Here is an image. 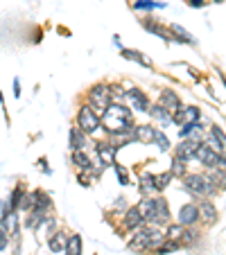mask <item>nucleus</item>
<instances>
[{
    "label": "nucleus",
    "instance_id": "nucleus-1",
    "mask_svg": "<svg viewBox=\"0 0 226 255\" xmlns=\"http://www.w3.org/2000/svg\"><path fill=\"white\" fill-rule=\"evenodd\" d=\"M165 242V237L161 235V231L156 226H145L134 235V239L129 242V249L134 251H143V249H152V246H161Z\"/></svg>",
    "mask_w": 226,
    "mask_h": 255
},
{
    "label": "nucleus",
    "instance_id": "nucleus-2",
    "mask_svg": "<svg viewBox=\"0 0 226 255\" xmlns=\"http://www.w3.org/2000/svg\"><path fill=\"white\" fill-rule=\"evenodd\" d=\"M183 188L190 192L192 196H199V199H203V196H213L215 192H217L213 181H210L208 176H202V174H190V176H185Z\"/></svg>",
    "mask_w": 226,
    "mask_h": 255
},
{
    "label": "nucleus",
    "instance_id": "nucleus-3",
    "mask_svg": "<svg viewBox=\"0 0 226 255\" xmlns=\"http://www.w3.org/2000/svg\"><path fill=\"white\" fill-rule=\"evenodd\" d=\"M195 158L199 160V163H203L206 167H224V154L210 149L206 143H199V147H197V151H195Z\"/></svg>",
    "mask_w": 226,
    "mask_h": 255
},
{
    "label": "nucleus",
    "instance_id": "nucleus-4",
    "mask_svg": "<svg viewBox=\"0 0 226 255\" xmlns=\"http://www.w3.org/2000/svg\"><path fill=\"white\" fill-rule=\"evenodd\" d=\"M77 125L84 133H95L100 129V118L90 106H82L77 113Z\"/></svg>",
    "mask_w": 226,
    "mask_h": 255
},
{
    "label": "nucleus",
    "instance_id": "nucleus-5",
    "mask_svg": "<svg viewBox=\"0 0 226 255\" xmlns=\"http://www.w3.org/2000/svg\"><path fill=\"white\" fill-rule=\"evenodd\" d=\"M109 88L104 86V84H97V86H93L90 88V104L97 108L95 113H100L102 108H107L109 106Z\"/></svg>",
    "mask_w": 226,
    "mask_h": 255
},
{
    "label": "nucleus",
    "instance_id": "nucleus-6",
    "mask_svg": "<svg viewBox=\"0 0 226 255\" xmlns=\"http://www.w3.org/2000/svg\"><path fill=\"white\" fill-rule=\"evenodd\" d=\"M125 97H127V102L131 104V108H136V111H147L149 108V100H147V95H145L143 90L131 88V90H127L125 93Z\"/></svg>",
    "mask_w": 226,
    "mask_h": 255
},
{
    "label": "nucleus",
    "instance_id": "nucleus-7",
    "mask_svg": "<svg viewBox=\"0 0 226 255\" xmlns=\"http://www.w3.org/2000/svg\"><path fill=\"white\" fill-rule=\"evenodd\" d=\"M199 118H202V111L197 106H179L177 108V115L172 118V122H181V125H185V122H199Z\"/></svg>",
    "mask_w": 226,
    "mask_h": 255
},
{
    "label": "nucleus",
    "instance_id": "nucleus-8",
    "mask_svg": "<svg viewBox=\"0 0 226 255\" xmlns=\"http://www.w3.org/2000/svg\"><path fill=\"white\" fill-rule=\"evenodd\" d=\"M197 219H199V212H197L195 203H185V206H181V210H179V224L181 226H195Z\"/></svg>",
    "mask_w": 226,
    "mask_h": 255
},
{
    "label": "nucleus",
    "instance_id": "nucleus-9",
    "mask_svg": "<svg viewBox=\"0 0 226 255\" xmlns=\"http://www.w3.org/2000/svg\"><path fill=\"white\" fill-rule=\"evenodd\" d=\"M115 149H118V145L113 143H97V156H100L102 165H113L115 163Z\"/></svg>",
    "mask_w": 226,
    "mask_h": 255
},
{
    "label": "nucleus",
    "instance_id": "nucleus-10",
    "mask_svg": "<svg viewBox=\"0 0 226 255\" xmlns=\"http://www.w3.org/2000/svg\"><path fill=\"white\" fill-rule=\"evenodd\" d=\"M170 221V208L165 199H154V224H167Z\"/></svg>",
    "mask_w": 226,
    "mask_h": 255
},
{
    "label": "nucleus",
    "instance_id": "nucleus-11",
    "mask_svg": "<svg viewBox=\"0 0 226 255\" xmlns=\"http://www.w3.org/2000/svg\"><path fill=\"white\" fill-rule=\"evenodd\" d=\"M197 147H199V143L197 140H183V143L177 147V156H179V160H192L195 158V151H197Z\"/></svg>",
    "mask_w": 226,
    "mask_h": 255
},
{
    "label": "nucleus",
    "instance_id": "nucleus-12",
    "mask_svg": "<svg viewBox=\"0 0 226 255\" xmlns=\"http://www.w3.org/2000/svg\"><path fill=\"white\" fill-rule=\"evenodd\" d=\"M197 212H199V217H203L206 224H215L217 217H220V214H217V208H215L210 201H202V203H199V206H197Z\"/></svg>",
    "mask_w": 226,
    "mask_h": 255
},
{
    "label": "nucleus",
    "instance_id": "nucleus-13",
    "mask_svg": "<svg viewBox=\"0 0 226 255\" xmlns=\"http://www.w3.org/2000/svg\"><path fill=\"white\" fill-rule=\"evenodd\" d=\"M158 102H161V106L167 108V111H177L181 106V100H179V95L174 90H163L161 95H158Z\"/></svg>",
    "mask_w": 226,
    "mask_h": 255
},
{
    "label": "nucleus",
    "instance_id": "nucleus-14",
    "mask_svg": "<svg viewBox=\"0 0 226 255\" xmlns=\"http://www.w3.org/2000/svg\"><path fill=\"white\" fill-rule=\"evenodd\" d=\"M147 111H149V115H152V118H154L161 127L172 125V115H170V111H167V108H163L161 104H156V106H149Z\"/></svg>",
    "mask_w": 226,
    "mask_h": 255
},
{
    "label": "nucleus",
    "instance_id": "nucleus-15",
    "mask_svg": "<svg viewBox=\"0 0 226 255\" xmlns=\"http://www.w3.org/2000/svg\"><path fill=\"white\" fill-rule=\"evenodd\" d=\"M154 133L156 131L152 129V127H134V140H138V143H143V145H147V143H152L154 140Z\"/></svg>",
    "mask_w": 226,
    "mask_h": 255
},
{
    "label": "nucleus",
    "instance_id": "nucleus-16",
    "mask_svg": "<svg viewBox=\"0 0 226 255\" xmlns=\"http://www.w3.org/2000/svg\"><path fill=\"white\" fill-rule=\"evenodd\" d=\"M138 210H140V217H143V221H147V224H154V199H143V201H140V206H138Z\"/></svg>",
    "mask_w": 226,
    "mask_h": 255
},
{
    "label": "nucleus",
    "instance_id": "nucleus-17",
    "mask_svg": "<svg viewBox=\"0 0 226 255\" xmlns=\"http://www.w3.org/2000/svg\"><path fill=\"white\" fill-rule=\"evenodd\" d=\"M0 226L5 228L7 235H16L18 233V214L16 212H7L5 217H2V221H0Z\"/></svg>",
    "mask_w": 226,
    "mask_h": 255
},
{
    "label": "nucleus",
    "instance_id": "nucleus-18",
    "mask_svg": "<svg viewBox=\"0 0 226 255\" xmlns=\"http://www.w3.org/2000/svg\"><path fill=\"white\" fill-rule=\"evenodd\" d=\"M70 149L72 151H77V149H84V145H86V133H84L82 129H70Z\"/></svg>",
    "mask_w": 226,
    "mask_h": 255
},
{
    "label": "nucleus",
    "instance_id": "nucleus-19",
    "mask_svg": "<svg viewBox=\"0 0 226 255\" xmlns=\"http://www.w3.org/2000/svg\"><path fill=\"white\" fill-rule=\"evenodd\" d=\"M140 224H143L140 210H138V208H129L127 214H125V226H127V228H138Z\"/></svg>",
    "mask_w": 226,
    "mask_h": 255
},
{
    "label": "nucleus",
    "instance_id": "nucleus-20",
    "mask_svg": "<svg viewBox=\"0 0 226 255\" xmlns=\"http://www.w3.org/2000/svg\"><path fill=\"white\" fill-rule=\"evenodd\" d=\"M122 57L125 59H131V61H136V64L145 65V68H152V61L145 57V54H140L138 50H122Z\"/></svg>",
    "mask_w": 226,
    "mask_h": 255
},
{
    "label": "nucleus",
    "instance_id": "nucleus-21",
    "mask_svg": "<svg viewBox=\"0 0 226 255\" xmlns=\"http://www.w3.org/2000/svg\"><path fill=\"white\" fill-rule=\"evenodd\" d=\"M66 255H82V237L72 235L70 239H66Z\"/></svg>",
    "mask_w": 226,
    "mask_h": 255
},
{
    "label": "nucleus",
    "instance_id": "nucleus-22",
    "mask_svg": "<svg viewBox=\"0 0 226 255\" xmlns=\"http://www.w3.org/2000/svg\"><path fill=\"white\" fill-rule=\"evenodd\" d=\"M34 203H32V208H34L36 212H45L50 208V199H48V194H43V192H34Z\"/></svg>",
    "mask_w": 226,
    "mask_h": 255
},
{
    "label": "nucleus",
    "instance_id": "nucleus-23",
    "mask_svg": "<svg viewBox=\"0 0 226 255\" xmlns=\"http://www.w3.org/2000/svg\"><path fill=\"white\" fill-rule=\"evenodd\" d=\"M107 113H111V115H118V118H125V120H131V111H129V108H125L122 104H109Z\"/></svg>",
    "mask_w": 226,
    "mask_h": 255
},
{
    "label": "nucleus",
    "instance_id": "nucleus-24",
    "mask_svg": "<svg viewBox=\"0 0 226 255\" xmlns=\"http://www.w3.org/2000/svg\"><path fill=\"white\" fill-rule=\"evenodd\" d=\"M72 163L77 167H82V170H86V167H90V158L86 154H84L82 149H77V151H72Z\"/></svg>",
    "mask_w": 226,
    "mask_h": 255
},
{
    "label": "nucleus",
    "instance_id": "nucleus-25",
    "mask_svg": "<svg viewBox=\"0 0 226 255\" xmlns=\"http://www.w3.org/2000/svg\"><path fill=\"white\" fill-rule=\"evenodd\" d=\"M43 221H45V212H32L30 214V219L25 221V226H27V228H41L43 226Z\"/></svg>",
    "mask_w": 226,
    "mask_h": 255
},
{
    "label": "nucleus",
    "instance_id": "nucleus-26",
    "mask_svg": "<svg viewBox=\"0 0 226 255\" xmlns=\"http://www.w3.org/2000/svg\"><path fill=\"white\" fill-rule=\"evenodd\" d=\"M64 246H66V235L57 233L54 237H50V249H52V253H61Z\"/></svg>",
    "mask_w": 226,
    "mask_h": 255
},
{
    "label": "nucleus",
    "instance_id": "nucleus-27",
    "mask_svg": "<svg viewBox=\"0 0 226 255\" xmlns=\"http://www.w3.org/2000/svg\"><path fill=\"white\" fill-rule=\"evenodd\" d=\"M170 181H172V174L170 172L161 174V176H154V190H165L167 185H170Z\"/></svg>",
    "mask_w": 226,
    "mask_h": 255
},
{
    "label": "nucleus",
    "instance_id": "nucleus-28",
    "mask_svg": "<svg viewBox=\"0 0 226 255\" xmlns=\"http://www.w3.org/2000/svg\"><path fill=\"white\" fill-rule=\"evenodd\" d=\"M172 32L177 34V39L179 41H185V43H195V39L190 36V32L188 30H183L181 25H172Z\"/></svg>",
    "mask_w": 226,
    "mask_h": 255
},
{
    "label": "nucleus",
    "instance_id": "nucleus-29",
    "mask_svg": "<svg viewBox=\"0 0 226 255\" xmlns=\"http://www.w3.org/2000/svg\"><path fill=\"white\" fill-rule=\"evenodd\" d=\"M140 190L143 192L154 190V176H152V174H143V176H140Z\"/></svg>",
    "mask_w": 226,
    "mask_h": 255
},
{
    "label": "nucleus",
    "instance_id": "nucleus-30",
    "mask_svg": "<svg viewBox=\"0 0 226 255\" xmlns=\"http://www.w3.org/2000/svg\"><path fill=\"white\" fill-rule=\"evenodd\" d=\"M197 129H199V122H185V125L181 127V131H179V136H181V138H188L190 133H195Z\"/></svg>",
    "mask_w": 226,
    "mask_h": 255
},
{
    "label": "nucleus",
    "instance_id": "nucleus-31",
    "mask_svg": "<svg viewBox=\"0 0 226 255\" xmlns=\"http://www.w3.org/2000/svg\"><path fill=\"white\" fill-rule=\"evenodd\" d=\"M170 174H172V176H183L185 174V163L183 160H172V170H170Z\"/></svg>",
    "mask_w": 226,
    "mask_h": 255
},
{
    "label": "nucleus",
    "instance_id": "nucleus-32",
    "mask_svg": "<svg viewBox=\"0 0 226 255\" xmlns=\"http://www.w3.org/2000/svg\"><path fill=\"white\" fill-rule=\"evenodd\" d=\"M136 9H154V7H165V2H149V0H136Z\"/></svg>",
    "mask_w": 226,
    "mask_h": 255
},
{
    "label": "nucleus",
    "instance_id": "nucleus-33",
    "mask_svg": "<svg viewBox=\"0 0 226 255\" xmlns=\"http://www.w3.org/2000/svg\"><path fill=\"white\" fill-rule=\"evenodd\" d=\"M154 143L158 145L161 151H167V149H170V140H167V136H163V133H158V131L154 133Z\"/></svg>",
    "mask_w": 226,
    "mask_h": 255
},
{
    "label": "nucleus",
    "instance_id": "nucleus-34",
    "mask_svg": "<svg viewBox=\"0 0 226 255\" xmlns=\"http://www.w3.org/2000/svg\"><path fill=\"white\" fill-rule=\"evenodd\" d=\"M143 25H145V30L154 32V34H158V36H161V39H167L165 30H163V27H158V25H156V23H149V21H147V23H143Z\"/></svg>",
    "mask_w": 226,
    "mask_h": 255
},
{
    "label": "nucleus",
    "instance_id": "nucleus-35",
    "mask_svg": "<svg viewBox=\"0 0 226 255\" xmlns=\"http://www.w3.org/2000/svg\"><path fill=\"white\" fill-rule=\"evenodd\" d=\"M115 174H118V183H120V185H127V183H129V174H127L125 167L115 165Z\"/></svg>",
    "mask_w": 226,
    "mask_h": 255
},
{
    "label": "nucleus",
    "instance_id": "nucleus-36",
    "mask_svg": "<svg viewBox=\"0 0 226 255\" xmlns=\"http://www.w3.org/2000/svg\"><path fill=\"white\" fill-rule=\"evenodd\" d=\"M181 231H183V226H181V224L167 226V237H170V239H177L179 235H181Z\"/></svg>",
    "mask_w": 226,
    "mask_h": 255
},
{
    "label": "nucleus",
    "instance_id": "nucleus-37",
    "mask_svg": "<svg viewBox=\"0 0 226 255\" xmlns=\"http://www.w3.org/2000/svg\"><path fill=\"white\" fill-rule=\"evenodd\" d=\"M32 203H34V196H32V194H23V199H21L18 208H21V210H30Z\"/></svg>",
    "mask_w": 226,
    "mask_h": 255
},
{
    "label": "nucleus",
    "instance_id": "nucleus-38",
    "mask_svg": "<svg viewBox=\"0 0 226 255\" xmlns=\"http://www.w3.org/2000/svg\"><path fill=\"white\" fill-rule=\"evenodd\" d=\"M179 237H183L185 244H192L197 239V233L195 231H181V235H179Z\"/></svg>",
    "mask_w": 226,
    "mask_h": 255
},
{
    "label": "nucleus",
    "instance_id": "nucleus-39",
    "mask_svg": "<svg viewBox=\"0 0 226 255\" xmlns=\"http://www.w3.org/2000/svg\"><path fill=\"white\" fill-rule=\"evenodd\" d=\"M7 242H9V235L5 233V228L0 226V251L2 249H7Z\"/></svg>",
    "mask_w": 226,
    "mask_h": 255
},
{
    "label": "nucleus",
    "instance_id": "nucleus-40",
    "mask_svg": "<svg viewBox=\"0 0 226 255\" xmlns=\"http://www.w3.org/2000/svg\"><path fill=\"white\" fill-rule=\"evenodd\" d=\"M90 181H93V176H90V174H86V172L79 174V183H82V185H90Z\"/></svg>",
    "mask_w": 226,
    "mask_h": 255
},
{
    "label": "nucleus",
    "instance_id": "nucleus-41",
    "mask_svg": "<svg viewBox=\"0 0 226 255\" xmlns=\"http://www.w3.org/2000/svg\"><path fill=\"white\" fill-rule=\"evenodd\" d=\"M14 95L21 97V82L18 79H14Z\"/></svg>",
    "mask_w": 226,
    "mask_h": 255
},
{
    "label": "nucleus",
    "instance_id": "nucleus-42",
    "mask_svg": "<svg viewBox=\"0 0 226 255\" xmlns=\"http://www.w3.org/2000/svg\"><path fill=\"white\" fill-rule=\"evenodd\" d=\"M192 7H203V0H190Z\"/></svg>",
    "mask_w": 226,
    "mask_h": 255
},
{
    "label": "nucleus",
    "instance_id": "nucleus-43",
    "mask_svg": "<svg viewBox=\"0 0 226 255\" xmlns=\"http://www.w3.org/2000/svg\"><path fill=\"white\" fill-rule=\"evenodd\" d=\"M215 2H224V0H215Z\"/></svg>",
    "mask_w": 226,
    "mask_h": 255
}]
</instances>
